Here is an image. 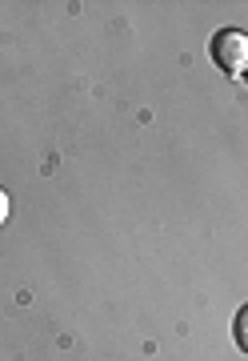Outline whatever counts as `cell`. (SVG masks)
Wrapping results in <instances>:
<instances>
[{
    "instance_id": "obj_1",
    "label": "cell",
    "mask_w": 248,
    "mask_h": 361,
    "mask_svg": "<svg viewBox=\"0 0 248 361\" xmlns=\"http://www.w3.org/2000/svg\"><path fill=\"white\" fill-rule=\"evenodd\" d=\"M212 61L224 68V73H233V77H240L248 68V32H240V28H224V32H216L209 44Z\"/></svg>"
},
{
    "instance_id": "obj_2",
    "label": "cell",
    "mask_w": 248,
    "mask_h": 361,
    "mask_svg": "<svg viewBox=\"0 0 248 361\" xmlns=\"http://www.w3.org/2000/svg\"><path fill=\"white\" fill-rule=\"evenodd\" d=\"M233 329H236V345H240V349L248 353V305H244L240 313H236V325H233Z\"/></svg>"
},
{
    "instance_id": "obj_3",
    "label": "cell",
    "mask_w": 248,
    "mask_h": 361,
    "mask_svg": "<svg viewBox=\"0 0 248 361\" xmlns=\"http://www.w3.org/2000/svg\"><path fill=\"white\" fill-rule=\"evenodd\" d=\"M4 221H8V193L0 189V225H4Z\"/></svg>"
}]
</instances>
